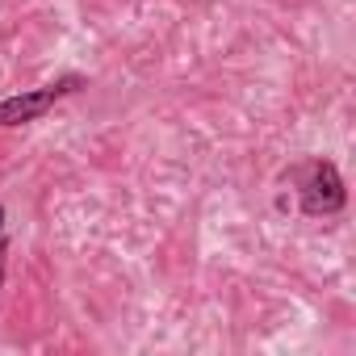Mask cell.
I'll list each match as a JSON object with an SVG mask.
<instances>
[{"instance_id":"obj_3","label":"cell","mask_w":356,"mask_h":356,"mask_svg":"<svg viewBox=\"0 0 356 356\" xmlns=\"http://www.w3.org/2000/svg\"><path fill=\"white\" fill-rule=\"evenodd\" d=\"M5 268H9V239H0V285H5Z\"/></svg>"},{"instance_id":"obj_2","label":"cell","mask_w":356,"mask_h":356,"mask_svg":"<svg viewBox=\"0 0 356 356\" xmlns=\"http://www.w3.org/2000/svg\"><path fill=\"white\" fill-rule=\"evenodd\" d=\"M80 88H88L84 76H63V80H55V84L30 88V92H13V97L0 101V126H26V122H38L47 109H55V101H63V97H72V92H80Z\"/></svg>"},{"instance_id":"obj_4","label":"cell","mask_w":356,"mask_h":356,"mask_svg":"<svg viewBox=\"0 0 356 356\" xmlns=\"http://www.w3.org/2000/svg\"><path fill=\"white\" fill-rule=\"evenodd\" d=\"M0 231H5V206H0Z\"/></svg>"},{"instance_id":"obj_1","label":"cell","mask_w":356,"mask_h":356,"mask_svg":"<svg viewBox=\"0 0 356 356\" xmlns=\"http://www.w3.org/2000/svg\"><path fill=\"white\" fill-rule=\"evenodd\" d=\"M302 214L306 218H331L343 210L348 202V189H343V176L331 159H314L306 172H302Z\"/></svg>"}]
</instances>
